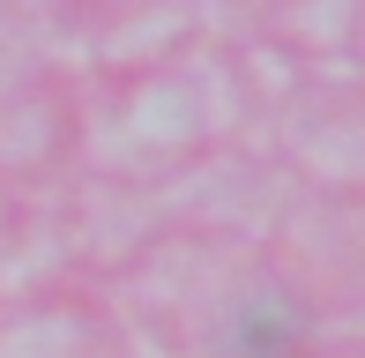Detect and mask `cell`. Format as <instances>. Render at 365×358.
<instances>
[]
</instances>
